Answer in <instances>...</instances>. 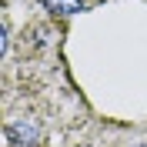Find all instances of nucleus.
<instances>
[{"instance_id":"obj_2","label":"nucleus","mask_w":147,"mask_h":147,"mask_svg":"<svg viewBox=\"0 0 147 147\" xmlns=\"http://www.w3.org/2000/svg\"><path fill=\"white\" fill-rule=\"evenodd\" d=\"M44 7L57 17H74V13L84 10V0H44Z\"/></svg>"},{"instance_id":"obj_1","label":"nucleus","mask_w":147,"mask_h":147,"mask_svg":"<svg viewBox=\"0 0 147 147\" xmlns=\"http://www.w3.org/2000/svg\"><path fill=\"white\" fill-rule=\"evenodd\" d=\"M7 137L13 140V144L34 147L37 140H40V127H37L30 117H17V120H10V124H7Z\"/></svg>"}]
</instances>
